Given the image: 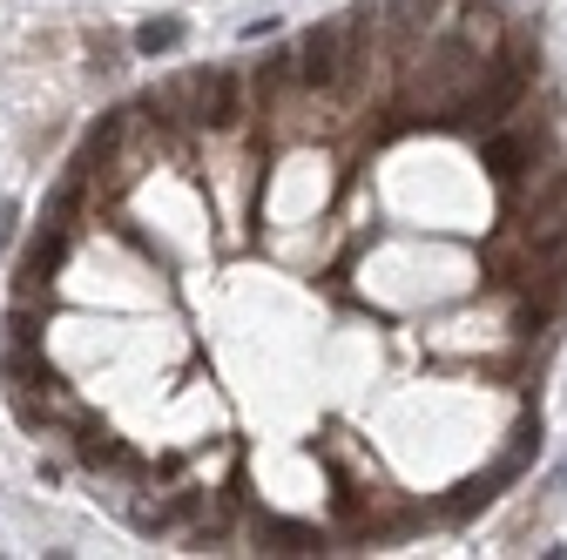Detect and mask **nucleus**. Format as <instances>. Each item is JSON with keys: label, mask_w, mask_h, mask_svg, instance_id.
<instances>
[{"label": "nucleus", "mask_w": 567, "mask_h": 560, "mask_svg": "<svg viewBox=\"0 0 567 560\" xmlns=\"http://www.w3.org/2000/svg\"><path fill=\"white\" fill-rule=\"evenodd\" d=\"M129 47H136V54H176V47H183V21H176V14H162V21H142Z\"/></svg>", "instance_id": "1a4fd4ad"}, {"label": "nucleus", "mask_w": 567, "mask_h": 560, "mask_svg": "<svg viewBox=\"0 0 567 560\" xmlns=\"http://www.w3.org/2000/svg\"><path fill=\"white\" fill-rule=\"evenodd\" d=\"M452 34H467L473 47L500 54V47H506V14L493 8V0H467V8H460V28H452Z\"/></svg>", "instance_id": "6e6552de"}, {"label": "nucleus", "mask_w": 567, "mask_h": 560, "mask_svg": "<svg viewBox=\"0 0 567 560\" xmlns=\"http://www.w3.org/2000/svg\"><path fill=\"white\" fill-rule=\"evenodd\" d=\"M554 209H567V162H534L521 183H506V230H527Z\"/></svg>", "instance_id": "f03ea898"}, {"label": "nucleus", "mask_w": 567, "mask_h": 560, "mask_svg": "<svg viewBox=\"0 0 567 560\" xmlns=\"http://www.w3.org/2000/svg\"><path fill=\"white\" fill-rule=\"evenodd\" d=\"M244 122V82L231 68H210V95H203V129H237Z\"/></svg>", "instance_id": "423d86ee"}, {"label": "nucleus", "mask_w": 567, "mask_h": 560, "mask_svg": "<svg viewBox=\"0 0 567 560\" xmlns=\"http://www.w3.org/2000/svg\"><path fill=\"white\" fill-rule=\"evenodd\" d=\"M541 149H547V129L541 122H521V129H493V136H480V170L506 190V183H521L534 162H541Z\"/></svg>", "instance_id": "7ed1b4c3"}, {"label": "nucleus", "mask_w": 567, "mask_h": 560, "mask_svg": "<svg viewBox=\"0 0 567 560\" xmlns=\"http://www.w3.org/2000/svg\"><path fill=\"white\" fill-rule=\"evenodd\" d=\"M75 209H82V176H62V183L47 190V223H62V230H68Z\"/></svg>", "instance_id": "9d476101"}, {"label": "nucleus", "mask_w": 567, "mask_h": 560, "mask_svg": "<svg viewBox=\"0 0 567 560\" xmlns=\"http://www.w3.org/2000/svg\"><path fill=\"white\" fill-rule=\"evenodd\" d=\"M352 75V41H345V21H318L304 41H298V88L304 95H338Z\"/></svg>", "instance_id": "f257e3e1"}, {"label": "nucleus", "mask_w": 567, "mask_h": 560, "mask_svg": "<svg viewBox=\"0 0 567 560\" xmlns=\"http://www.w3.org/2000/svg\"><path fill=\"white\" fill-rule=\"evenodd\" d=\"M62 257H68V230H62V223H41L34 244H28V257H21L14 291H21V298H41V291L54 284V270H62Z\"/></svg>", "instance_id": "20e7f679"}, {"label": "nucleus", "mask_w": 567, "mask_h": 560, "mask_svg": "<svg viewBox=\"0 0 567 560\" xmlns=\"http://www.w3.org/2000/svg\"><path fill=\"white\" fill-rule=\"evenodd\" d=\"M75 460L82 466H122V473H136V460L122 453V439L108 432L101 419H82V412H75Z\"/></svg>", "instance_id": "39448f33"}, {"label": "nucleus", "mask_w": 567, "mask_h": 560, "mask_svg": "<svg viewBox=\"0 0 567 560\" xmlns=\"http://www.w3.org/2000/svg\"><path fill=\"white\" fill-rule=\"evenodd\" d=\"M250 534H257L270 553H318V547H324V534H318V527H304V520H277V514H257V520H250Z\"/></svg>", "instance_id": "0eeeda50"}]
</instances>
